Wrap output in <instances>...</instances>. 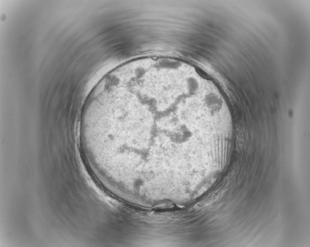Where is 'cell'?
I'll return each mask as SVG.
<instances>
[{
    "mask_svg": "<svg viewBox=\"0 0 310 247\" xmlns=\"http://www.w3.org/2000/svg\"><path fill=\"white\" fill-rule=\"evenodd\" d=\"M214 119L194 82L136 75L97 93L86 127L100 178L120 200L157 206L193 193L198 141Z\"/></svg>",
    "mask_w": 310,
    "mask_h": 247,
    "instance_id": "1",
    "label": "cell"
}]
</instances>
